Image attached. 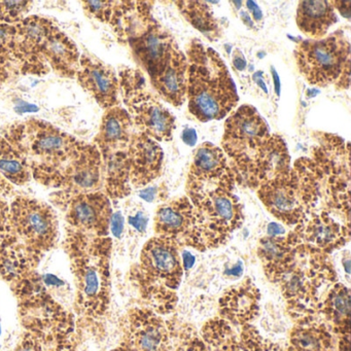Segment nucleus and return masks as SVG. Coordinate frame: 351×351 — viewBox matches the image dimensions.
<instances>
[{"instance_id":"nucleus-21","label":"nucleus","mask_w":351,"mask_h":351,"mask_svg":"<svg viewBox=\"0 0 351 351\" xmlns=\"http://www.w3.org/2000/svg\"><path fill=\"white\" fill-rule=\"evenodd\" d=\"M127 154L130 164L131 186L141 188L159 178L164 154L157 141L143 133H133Z\"/></svg>"},{"instance_id":"nucleus-27","label":"nucleus","mask_w":351,"mask_h":351,"mask_svg":"<svg viewBox=\"0 0 351 351\" xmlns=\"http://www.w3.org/2000/svg\"><path fill=\"white\" fill-rule=\"evenodd\" d=\"M335 334L316 316L297 319L289 335V351H335Z\"/></svg>"},{"instance_id":"nucleus-24","label":"nucleus","mask_w":351,"mask_h":351,"mask_svg":"<svg viewBox=\"0 0 351 351\" xmlns=\"http://www.w3.org/2000/svg\"><path fill=\"white\" fill-rule=\"evenodd\" d=\"M261 295L254 283L245 282L232 287L219 300V317L232 326L250 324L258 316Z\"/></svg>"},{"instance_id":"nucleus-26","label":"nucleus","mask_w":351,"mask_h":351,"mask_svg":"<svg viewBox=\"0 0 351 351\" xmlns=\"http://www.w3.org/2000/svg\"><path fill=\"white\" fill-rule=\"evenodd\" d=\"M300 240L293 232L287 237L263 238L258 244V252L265 273L272 282L287 270L295 260Z\"/></svg>"},{"instance_id":"nucleus-29","label":"nucleus","mask_w":351,"mask_h":351,"mask_svg":"<svg viewBox=\"0 0 351 351\" xmlns=\"http://www.w3.org/2000/svg\"><path fill=\"white\" fill-rule=\"evenodd\" d=\"M318 317L338 337H350V291L342 283L330 287L326 299L320 303Z\"/></svg>"},{"instance_id":"nucleus-22","label":"nucleus","mask_w":351,"mask_h":351,"mask_svg":"<svg viewBox=\"0 0 351 351\" xmlns=\"http://www.w3.org/2000/svg\"><path fill=\"white\" fill-rule=\"evenodd\" d=\"M293 233L301 243L324 254L344 245L350 235L349 227L337 223L326 213L305 219L295 226Z\"/></svg>"},{"instance_id":"nucleus-16","label":"nucleus","mask_w":351,"mask_h":351,"mask_svg":"<svg viewBox=\"0 0 351 351\" xmlns=\"http://www.w3.org/2000/svg\"><path fill=\"white\" fill-rule=\"evenodd\" d=\"M104 186V160L95 145H83L60 172L54 186L69 194L98 192Z\"/></svg>"},{"instance_id":"nucleus-11","label":"nucleus","mask_w":351,"mask_h":351,"mask_svg":"<svg viewBox=\"0 0 351 351\" xmlns=\"http://www.w3.org/2000/svg\"><path fill=\"white\" fill-rule=\"evenodd\" d=\"M236 176L221 147L204 143L196 149L186 180L193 205L217 192H233Z\"/></svg>"},{"instance_id":"nucleus-38","label":"nucleus","mask_w":351,"mask_h":351,"mask_svg":"<svg viewBox=\"0 0 351 351\" xmlns=\"http://www.w3.org/2000/svg\"><path fill=\"white\" fill-rule=\"evenodd\" d=\"M16 62L15 26L0 22V65Z\"/></svg>"},{"instance_id":"nucleus-25","label":"nucleus","mask_w":351,"mask_h":351,"mask_svg":"<svg viewBox=\"0 0 351 351\" xmlns=\"http://www.w3.org/2000/svg\"><path fill=\"white\" fill-rule=\"evenodd\" d=\"M132 126L130 114L124 108L114 106L106 110L95 137V145L102 157L128 149Z\"/></svg>"},{"instance_id":"nucleus-10","label":"nucleus","mask_w":351,"mask_h":351,"mask_svg":"<svg viewBox=\"0 0 351 351\" xmlns=\"http://www.w3.org/2000/svg\"><path fill=\"white\" fill-rule=\"evenodd\" d=\"M270 135L266 121L252 106H240L230 114L226 121L221 149L229 157L236 180Z\"/></svg>"},{"instance_id":"nucleus-36","label":"nucleus","mask_w":351,"mask_h":351,"mask_svg":"<svg viewBox=\"0 0 351 351\" xmlns=\"http://www.w3.org/2000/svg\"><path fill=\"white\" fill-rule=\"evenodd\" d=\"M239 337L250 351H289L280 345L264 338L252 324L241 326Z\"/></svg>"},{"instance_id":"nucleus-51","label":"nucleus","mask_w":351,"mask_h":351,"mask_svg":"<svg viewBox=\"0 0 351 351\" xmlns=\"http://www.w3.org/2000/svg\"><path fill=\"white\" fill-rule=\"evenodd\" d=\"M242 273V267L240 266H236L233 267V268L231 269V270L228 271V275H233V276H236V275H241Z\"/></svg>"},{"instance_id":"nucleus-48","label":"nucleus","mask_w":351,"mask_h":351,"mask_svg":"<svg viewBox=\"0 0 351 351\" xmlns=\"http://www.w3.org/2000/svg\"><path fill=\"white\" fill-rule=\"evenodd\" d=\"M272 75L273 79H274L275 84V92H276L277 95H280V81H279L278 75H277L276 71H275L274 67H272Z\"/></svg>"},{"instance_id":"nucleus-23","label":"nucleus","mask_w":351,"mask_h":351,"mask_svg":"<svg viewBox=\"0 0 351 351\" xmlns=\"http://www.w3.org/2000/svg\"><path fill=\"white\" fill-rule=\"evenodd\" d=\"M151 82L166 102L180 108L186 102L188 90V59L184 53L176 48Z\"/></svg>"},{"instance_id":"nucleus-5","label":"nucleus","mask_w":351,"mask_h":351,"mask_svg":"<svg viewBox=\"0 0 351 351\" xmlns=\"http://www.w3.org/2000/svg\"><path fill=\"white\" fill-rule=\"evenodd\" d=\"M320 171L312 160L303 158L287 173L256 189L258 198L271 215L289 226L309 219L319 195Z\"/></svg>"},{"instance_id":"nucleus-41","label":"nucleus","mask_w":351,"mask_h":351,"mask_svg":"<svg viewBox=\"0 0 351 351\" xmlns=\"http://www.w3.org/2000/svg\"><path fill=\"white\" fill-rule=\"evenodd\" d=\"M110 228H112V234L116 237H121L124 231V217H123L122 213H116L112 215Z\"/></svg>"},{"instance_id":"nucleus-35","label":"nucleus","mask_w":351,"mask_h":351,"mask_svg":"<svg viewBox=\"0 0 351 351\" xmlns=\"http://www.w3.org/2000/svg\"><path fill=\"white\" fill-rule=\"evenodd\" d=\"M169 326L173 351H208L194 326L184 322H169Z\"/></svg>"},{"instance_id":"nucleus-8","label":"nucleus","mask_w":351,"mask_h":351,"mask_svg":"<svg viewBox=\"0 0 351 351\" xmlns=\"http://www.w3.org/2000/svg\"><path fill=\"white\" fill-rule=\"evenodd\" d=\"M300 73L310 85H335L350 64V44L338 30L322 40H302L293 51Z\"/></svg>"},{"instance_id":"nucleus-14","label":"nucleus","mask_w":351,"mask_h":351,"mask_svg":"<svg viewBox=\"0 0 351 351\" xmlns=\"http://www.w3.org/2000/svg\"><path fill=\"white\" fill-rule=\"evenodd\" d=\"M122 343L132 351H173L169 322L147 307L132 308L121 322Z\"/></svg>"},{"instance_id":"nucleus-44","label":"nucleus","mask_w":351,"mask_h":351,"mask_svg":"<svg viewBox=\"0 0 351 351\" xmlns=\"http://www.w3.org/2000/svg\"><path fill=\"white\" fill-rule=\"evenodd\" d=\"M233 64L234 67L239 71H243L246 69L245 58L239 50H236L234 53Z\"/></svg>"},{"instance_id":"nucleus-13","label":"nucleus","mask_w":351,"mask_h":351,"mask_svg":"<svg viewBox=\"0 0 351 351\" xmlns=\"http://www.w3.org/2000/svg\"><path fill=\"white\" fill-rule=\"evenodd\" d=\"M58 195L69 230L94 237H108L112 210L110 198L104 193Z\"/></svg>"},{"instance_id":"nucleus-32","label":"nucleus","mask_w":351,"mask_h":351,"mask_svg":"<svg viewBox=\"0 0 351 351\" xmlns=\"http://www.w3.org/2000/svg\"><path fill=\"white\" fill-rule=\"evenodd\" d=\"M0 173L16 186H24L32 178L25 154L7 136H0Z\"/></svg>"},{"instance_id":"nucleus-50","label":"nucleus","mask_w":351,"mask_h":351,"mask_svg":"<svg viewBox=\"0 0 351 351\" xmlns=\"http://www.w3.org/2000/svg\"><path fill=\"white\" fill-rule=\"evenodd\" d=\"M7 67L3 66V65H0V86L3 85V82H5V80H7Z\"/></svg>"},{"instance_id":"nucleus-3","label":"nucleus","mask_w":351,"mask_h":351,"mask_svg":"<svg viewBox=\"0 0 351 351\" xmlns=\"http://www.w3.org/2000/svg\"><path fill=\"white\" fill-rule=\"evenodd\" d=\"M57 239L58 219L50 205L26 196L0 204V248L22 254L36 267Z\"/></svg>"},{"instance_id":"nucleus-54","label":"nucleus","mask_w":351,"mask_h":351,"mask_svg":"<svg viewBox=\"0 0 351 351\" xmlns=\"http://www.w3.org/2000/svg\"><path fill=\"white\" fill-rule=\"evenodd\" d=\"M256 81L258 82V86H262V89L264 90V92H266V93H267L266 85H265V84L263 83L262 80L258 79V80H256Z\"/></svg>"},{"instance_id":"nucleus-1","label":"nucleus","mask_w":351,"mask_h":351,"mask_svg":"<svg viewBox=\"0 0 351 351\" xmlns=\"http://www.w3.org/2000/svg\"><path fill=\"white\" fill-rule=\"evenodd\" d=\"M189 110L200 122L221 120L237 106L235 83L213 49L194 40L186 50Z\"/></svg>"},{"instance_id":"nucleus-30","label":"nucleus","mask_w":351,"mask_h":351,"mask_svg":"<svg viewBox=\"0 0 351 351\" xmlns=\"http://www.w3.org/2000/svg\"><path fill=\"white\" fill-rule=\"evenodd\" d=\"M298 27L312 40H322L338 21L332 1H300L295 17Z\"/></svg>"},{"instance_id":"nucleus-34","label":"nucleus","mask_w":351,"mask_h":351,"mask_svg":"<svg viewBox=\"0 0 351 351\" xmlns=\"http://www.w3.org/2000/svg\"><path fill=\"white\" fill-rule=\"evenodd\" d=\"M178 10L186 21L210 40L221 36V27L205 1H178Z\"/></svg>"},{"instance_id":"nucleus-49","label":"nucleus","mask_w":351,"mask_h":351,"mask_svg":"<svg viewBox=\"0 0 351 351\" xmlns=\"http://www.w3.org/2000/svg\"><path fill=\"white\" fill-rule=\"evenodd\" d=\"M241 18L242 21H243L246 25L250 26V27H252V26H254V23H252V19L250 18V14L246 13V12H241Z\"/></svg>"},{"instance_id":"nucleus-45","label":"nucleus","mask_w":351,"mask_h":351,"mask_svg":"<svg viewBox=\"0 0 351 351\" xmlns=\"http://www.w3.org/2000/svg\"><path fill=\"white\" fill-rule=\"evenodd\" d=\"M246 7L250 10V13H252V18H254L256 21H261L263 19L262 11H261L260 8L256 5V3L254 1H246Z\"/></svg>"},{"instance_id":"nucleus-31","label":"nucleus","mask_w":351,"mask_h":351,"mask_svg":"<svg viewBox=\"0 0 351 351\" xmlns=\"http://www.w3.org/2000/svg\"><path fill=\"white\" fill-rule=\"evenodd\" d=\"M104 186L108 198L122 199L131 192L130 164L127 151L102 157Z\"/></svg>"},{"instance_id":"nucleus-15","label":"nucleus","mask_w":351,"mask_h":351,"mask_svg":"<svg viewBox=\"0 0 351 351\" xmlns=\"http://www.w3.org/2000/svg\"><path fill=\"white\" fill-rule=\"evenodd\" d=\"M155 232L158 237L169 240L178 247L186 245L203 250L197 228L195 207L188 197L174 199L158 208Z\"/></svg>"},{"instance_id":"nucleus-33","label":"nucleus","mask_w":351,"mask_h":351,"mask_svg":"<svg viewBox=\"0 0 351 351\" xmlns=\"http://www.w3.org/2000/svg\"><path fill=\"white\" fill-rule=\"evenodd\" d=\"M208 351H250L233 326L221 317L208 320L201 328Z\"/></svg>"},{"instance_id":"nucleus-18","label":"nucleus","mask_w":351,"mask_h":351,"mask_svg":"<svg viewBox=\"0 0 351 351\" xmlns=\"http://www.w3.org/2000/svg\"><path fill=\"white\" fill-rule=\"evenodd\" d=\"M77 82L104 110L118 106L120 82L110 65L93 56L82 55L77 71Z\"/></svg>"},{"instance_id":"nucleus-40","label":"nucleus","mask_w":351,"mask_h":351,"mask_svg":"<svg viewBox=\"0 0 351 351\" xmlns=\"http://www.w3.org/2000/svg\"><path fill=\"white\" fill-rule=\"evenodd\" d=\"M162 194H163L162 188L156 186L143 189V190L139 193V196H141V198H143V200L147 201V202H154V201L157 200L160 197H161L162 199H165V197L161 196Z\"/></svg>"},{"instance_id":"nucleus-7","label":"nucleus","mask_w":351,"mask_h":351,"mask_svg":"<svg viewBox=\"0 0 351 351\" xmlns=\"http://www.w3.org/2000/svg\"><path fill=\"white\" fill-rule=\"evenodd\" d=\"M119 82L128 114L138 132L156 141H171L176 118L159 98L147 89L143 73L135 69H123Z\"/></svg>"},{"instance_id":"nucleus-39","label":"nucleus","mask_w":351,"mask_h":351,"mask_svg":"<svg viewBox=\"0 0 351 351\" xmlns=\"http://www.w3.org/2000/svg\"><path fill=\"white\" fill-rule=\"evenodd\" d=\"M149 217L143 211H137L134 215L128 217L129 225L132 226L137 231L143 233L147 230Z\"/></svg>"},{"instance_id":"nucleus-42","label":"nucleus","mask_w":351,"mask_h":351,"mask_svg":"<svg viewBox=\"0 0 351 351\" xmlns=\"http://www.w3.org/2000/svg\"><path fill=\"white\" fill-rule=\"evenodd\" d=\"M334 9L338 10L343 17L350 19V1H332Z\"/></svg>"},{"instance_id":"nucleus-2","label":"nucleus","mask_w":351,"mask_h":351,"mask_svg":"<svg viewBox=\"0 0 351 351\" xmlns=\"http://www.w3.org/2000/svg\"><path fill=\"white\" fill-rule=\"evenodd\" d=\"M112 240L67 230L66 252L77 289L79 313L91 322L106 316L110 302Z\"/></svg>"},{"instance_id":"nucleus-4","label":"nucleus","mask_w":351,"mask_h":351,"mask_svg":"<svg viewBox=\"0 0 351 351\" xmlns=\"http://www.w3.org/2000/svg\"><path fill=\"white\" fill-rule=\"evenodd\" d=\"M178 246L164 238H152L141 250L132 278L149 309L160 315L171 313L178 301L184 267Z\"/></svg>"},{"instance_id":"nucleus-20","label":"nucleus","mask_w":351,"mask_h":351,"mask_svg":"<svg viewBox=\"0 0 351 351\" xmlns=\"http://www.w3.org/2000/svg\"><path fill=\"white\" fill-rule=\"evenodd\" d=\"M128 42L135 60L147 71L149 79L164 66L173 51L178 48L173 36L156 21Z\"/></svg>"},{"instance_id":"nucleus-43","label":"nucleus","mask_w":351,"mask_h":351,"mask_svg":"<svg viewBox=\"0 0 351 351\" xmlns=\"http://www.w3.org/2000/svg\"><path fill=\"white\" fill-rule=\"evenodd\" d=\"M182 138L189 147H195L197 143V132L192 128L184 129Z\"/></svg>"},{"instance_id":"nucleus-6","label":"nucleus","mask_w":351,"mask_h":351,"mask_svg":"<svg viewBox=\"0 0 351 351\" xmlns=\"http://www.w3.org/2000/svg\"><path fill=\"white\" fill-rule=\"evenodd\" d=\"M5 136L25 154L36 180L49 186H54L82 145L75 137L38 120L11 127Z\"/></svg>"},{"instance_id":"nucleus-28","label":"nucleus","mask_w":351,"mask_h":351,"mask_svg":"<svg viewBox=\"0 0 351 351\" xmlns=\"http://www.w3.org/2000/svg\"><path fill=\"white\" fill-rule=\"evenodd\" d=\"M43 60L63 77H73L80 66L79 50L75 43L62 32L55 28L43 45L40 52Z\"/></svg>"},{"instance_id":"nucleus-19","label":"nucleus","mask_w":351,"mask_h":351,"mask_svg":"<svg viewBox=\"0 0 351 351\" xmlns=\"http://www.w3.org/2000/svg\"><path fill=\"white\" fill-rule=\"evenodd\" d=\"M14 26L16 62L25 65V71L32 73L44 71L46 63L43 60L40 52L43 45L56 28L53 22L46 18L30 16Z\"/></svg>"},{"instance_id":"nucleus-47","label":"nucleus","mask_w":351,"mask_h":351,"mask_svg":"<svg viewBox=\"0 0 351 351\" xmlns=\"http://www.w3.org/2000/svg\"><path fill=\"white\" fill-rule=\"evenodd\" d=\"M182 262L184 269L189 270V269L192 268L193 265H194L195 256H193L190 252H186V250H184V252H182Z\"/></svg>"},{"instance_id":"nucleus-46","label":"nucleus","mask_w":351,"mask_h":351,"mask_svg":"<svg viewBox=\"0 0 351 351\" xmlns=\"http://www.w3.org/2000/svg\"><path fill=\"white\" fill-rule=\"evenodd\" d=\"M283 234H285V229L279 223H271L268 226V235L270 237H277V236H281Z\"/></svg>"},{"instance_id":"nucleus-53","label":"nucleus","mask_w":351,"mask_h":351,"mask_svg":"<svg viewBox=\"0 0 351 351\" xmlns=\"http://www.w3.org/2000/svg\"><path fill=\"white\" fill-rule=\"evenodd\" d=\"M318 93L317 90L315 89H311L310 91H308V95H309V97H314V96L316 95V94Z\"/></svg>"},{"instance_id":"nucleus-12","label":"nucleus","mask_w":351,"mask_h":351,"mask_svg":"<svg viewBox=\"0 0 351 351\" xmlns=\"http://www.w3.org/2000/svg\"><path fill=\"white\" fill-rule=\"evenodd\" d=\"M203 250L226 243L243 221V207L233 192H217L194 205Z\"/></svg>"},{"instance_id":"nucleus-9","label":"nucleus","mask_w":351,"mask_h":351,"mask_svg":"<svg viewBox=\"0 0 351 351\" xmlns=\"http://www.w3.org/2000/svg\"><path fill=\"white\" fill-rule=\"evenodd\" d=\"M24 332L13 351H79L73 316L66 310L21 314Z\"/></svg>"},{"instance_id":"nucleus-17","label":"nucleus","mask_w":351,"mask_h":351,"mask_svg":"<svg viewBox=\"0 0 351 351\" xmlns=\"http://www.w3.org/2000/svg\"><path fill=\"white\" fill-rule=\"evenodd\" d=\"M291 169V157L282 137L271 134L250 160L238 180L246 186L258 189L262 184L287 173Z\"/></svg>"},{"instance_id":"nucleus-37","label":"nucleus","mask_w":351,"mask_h":351,"mask_svg":"<svg viewBox=\"0 0 351 351\" xmlns=\"http://www.w3.org/2000/svg\"><path fill=\"white\" fill-rule=\"evenodd\" d=\"M32 1H0V22L18 24L32 9Z\"/></svg>"},{"instance_id":"nucleus-52","label":"nucleus","mask_w":351,"mask_h":351,"mask_svg":"<svg viewBox=\"0 0 351 351\" xmlns=\"http://www.w3.org/2000/svg\"><path fill=\"white\" fill-rule=\"evenodd\" d=\"M110 351H132L128 348V347L125 346V345L121 344L120 346L116 347V348L112 349Z\"/></svg>"}]
</instances>
